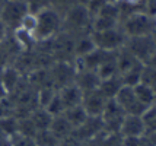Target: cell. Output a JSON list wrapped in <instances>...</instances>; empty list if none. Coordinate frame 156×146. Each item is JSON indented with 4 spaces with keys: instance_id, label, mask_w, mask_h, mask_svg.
I'll use <instances>...</instances> for the list:
<instances>
[{
    "instance_id": "9c48e42d",
    "label": "cell",
    "mask_w": 156,
    "mask_h": 146,
    "mask_svg": "<svg viewBox=\"0 0 156 146\" xmlns=\"http://www.w3.org/2000/svg\"><path fill=\"white\" fill-rule=\"evenodd\" d=\"M127 114L124 112L120 105L114 99H108L107 105L104 108L102 114L99 116L102 120V124L107 133H120V127L122 124V120Z\"/></svg>"
},
{
    "instance_id": "f1b7e54d",
    "label": "cell",
    "mask_w": 156,
    "mask_h": 146,
    "mask_svg": "<svg viewBox=\"0 0 156 146\" xmlns=\"http://www.w3.org/2000/svg\"><path fill=\"white\" fill-rule=\"evenodd\" d=\"M75 5H77L76 0H50V7L54 9L61 16H64Z\"/></svg>"
},
{
    "instance_id": "7402d4cb",
    "label": "cell",
    "mask_w": 156,
    "mask_h": 146,
    "mask_svg": "<svg viewBox=\"0 0 156 146\" xmlns=\"http://www.w3.org/2000/svg\"><path fill=\"white\" fill-rule=\"evenodd\" d=\"M133 91H134V94H136L137 99L143 102V104L146 105H152L155 102V95H156V91L153 88H150L147 85L144 84H137L133 86Z\"/></svg>"
},
{
    "instance_id": "cb8c5ba5",
    "label": "cell",
    "mask_w": 156,
    "mask_h": 146,
    "mask_svg": "<svg viewBox=\"0 0 156 146\" xmlns=\"http://www.w3.org/2000/svg\"><path fill=\"white\" fill-rule=\"evenodd\" d=\"M0 133L7 137H13L18 134V117L9 116V117L0 118Z\"/></svg>"
},
{
    "instance_id": "83f0119b",
    "label": "cell",
    "mask_w": 156,
    "mask_h": 146,
    "mask_svg": "<svg viewBox=\"0 0 156 146\" xmlns=\"http://www.w3.org/2000/svg\"><path fill=\"white\" fill-rule=\"evenodd\" d=\"M140 82L144 85H147V86H150V88H153V89L156 91V67H152L149 64H144V66H143Z\"/></svg>"
},
{
    "instance_id": "603a6c76",
    "label": "cell",
    "mask_w": 156,
    "mask_h": 146,
    "mask_svg": "<svg viewBox=\"0 0 156 146\" xmlns=\"http://www.w3.org/2000/svg\"><path fill=\"white\" fill-rule=\"evenodd\" d=\"M143 63H137L133 67H130L127 72L121 73L120 76L122 79V84L127 85V86H134V85L140 84V79H142V72H143Z\"/></svg>"
},
{
    "instance_id": "9a60e30c",
    "label": "cell",
    "mask_w": 156,
    "mask_h": 146,
    "mask_svg": "<svg viewBox=\"0 0 156 146\" xmlns=\"http://www.w3.org/2000/svg\"><path fill=\"white\" fill-rule=\"evenodd\" d=\"M57 92H58V97H60L61 102L64 105V110H69V108H73V107H77V105L82 104L83 92L77 85H67L64 88L57 89Z\"/></svg>"
},
{
    "instance_id": "30bf717a",
    "label": "cell",
    "mask_w": 156,
    "mask_h": 146,
    "mask_svg": "<svg viewBox=\"0 0 156 146\" xmlns=\"http://www.w3.org/2000/svg\"><path fill=\"white\" fill-rule=\"evenodd\" d=\"M107 98L104 97L99 89H92V91H86L83 92V97H82V108L86 111L88 116L90 117H99L107 105Z\"/></svg>"
},
{
    "instance_id": "8fae6325",
    "label": "cell",
    "mask_w": 156,
    "mask_h": 146,
    "mask_svg": "<svg viewBox=\"0 0 156 146\" xmlns=\"http://www.w3.org/2000/svg\"><path fill=\"white\" fill-rule=\"evenodd\" d=\"M102 132H105V129H104L101 117H90V116H89L83 124L79 126L77 129L73 130V134L85 143V142L90 140L92 137L98 136V134Z\"/></svg>"
},
{
    "instance_id": "484cf974",
    "label": "cell",
    "mask_w": 156,
    "mask_h": 146,
    "mask_svg": "<svg viewBox=\"0 0 156 146\" xmlns=\"http://www.w3.org/2000/svg\"><path fill=\"white\" fill-rule=\"evenodd\" d=\"M57 94V89L54 86H45V88H41V89L37 91V102H38V107H42L45 108L50 101L54 98V95Z\"/></svg>"
},
{
    "instance_id": "4316f807",
    "label": "cell",
    "mask_w": 156,
    "mask_h": 146,
    "mask_svg": "<svg viewBox=\"0 0 156 146\" xmlns=\"http://www.w3.org/2000/svg\"><path fill=\"white\" fill-rule=\"evenodd\" d=\"M142 118L146 126V133L156 132V105L152 104L146 108V111L142 114Z\"/></svg>"
},
{
    "instance_id": "74e56055",
    "label": "cell",
    "mask_w": 156,
    "mask_h": 146,
    "mask_svg": "<svg viewBox=\"0 0 156 146\" xmlns=\"http://www.w3.org/2000/svg\"><path fill=\"white\" fill-rule=\"evenodd\" d=\"M146 136L149 137V140L152 142V145L156 146V132H149V133H146Z\"/></svg>"
},
{
    "instance_id": "6da1fadb",
    "label": "cell",
    "mask_w": 156,
    "mask_h": 146,
    "mask_svg": "<svg viewBox=\"0 0 156 146\" xmlns=\"http://www.w3.org/2000/svg\"><path fill=\"white\" fill-rule=\"evenodd\" d=\"M35 16H37V28H35L37 42L50 41L63 31V16L57 13L54 9L47 7Z\"/></svg>"
},
{
    "instance_id": "8d00e7d4",
    "label": "cell",
    "mask_w": 156,
    "mask_h": 146,
    "mask_svg": "<svg viewBox=\"0 0 156 146\" xmlns=\"http://www.w3.org/2000/svg\"><path fill=\"white\" fill-rule=\"evenodd\" d=\"M9 97V94H7L6 88H5V85H3V80H2V77H0V99H3V98Z\"/></svg>"
},
{
    "instance_id": "f546056e",
    "label": "cell",
    "mask_w": 156,
    "mask_h": 146,
    "mask_svg": "<svg viewBox=\"0 0 156 146\" xmlns=\"http://www.w3.org/2000/svg\"><path fill=\"white\" fill-rule=\"evenodd\" d=\"M45 110H47L53 117H55V116H61L63 112L66 111V110H64V105H63L60 97H58V92H57V94L54 95V98L50 101V104L45 107Z\"/></svg>"
},
{
    "instance_id": "d6986e66",
    "label": "cell",
    "mask_w": 156,
    "mask_h": 146,
    "mask_svg": "<svg viewBox=\"0 0 156 146\" xmlns=\"http://www.w3.org/2000/svg\"><path fill=\"white\" fill-rule=\"evenodd\" d=\"M48 130L53 133L58 140H61V139L67 137V136H70V134L73 133V127H72L70 123L66 120V117L61 114V116H55V117H53V121H51V124H50V129H48Z\"/></svg>"
},
{
    "instance_id": "ac0fdd59",
    "label": "cell",
    "mask_w": 156,
    "mask_h": 146,
    "mask_svg": "<svg viewBox=\"0 0 156 146\" xmlns=\"http://www.w3.org/2000/svg\"><path fill=\"white\" fill-rule=\"evenodd\" d=\"M95 48L96 45L90 32L75 37V59H82V57L88 56Z\"/></svg>"
},
{
    "instance_id": "e0dca14e",
    "label": "cell",
    "mask_w": 156,
    "mask_h": 146,
    "mask_svg": "<svg viewBox=\"0 0 156 146\" xmlns=\"http://www.w3.org/2000/svg\"><path fill=\"white\" fill-rule=\"evenodd\" d=\"M122 86H124V84H122L121 76L115 75V76L101 79V84H99L98 89L104 94V97L107 98V99H114L115 95L118 94V91L121 89Z\"/></svg>"
},
{
    "instance_id": "5bb4252c",
    "label": "cell",
    "mask_w": 156,
    "mask_h": 146,
    "mask_svg": "<svg viewBox=\"0 0 156 146\" xmlns=\"http://www.w3.org/2000/svg\"><path fill=\"white\" fill-rule=\"evenodd\" d=\"M122 137H139L146 134V126L140 116H126L120 127Z\"/></svg>"
},
{
    "instance_id": "2e32d148",
    "label": "cell",
    "mask_w": 156,
    "mask_h": 146,
    "mask_svg": "<svg viewBox=\"0 0 156 146\" xmlns=\"http://www.w3.org/2000/svg\"><path fill=\"white\" fill-rule=\"evenodd\" d=\"M0 77H2V80H3V85H5V88H6L7 94L10 95L20 85V82L23 80L25 76H23L15 66H7L6 69H3L0 72Z\"/></svg>"
},
{
    "instance_id": "7c38bea8",
    "label": "cell",
    "mask_w": 156,
    "mask_h": 146,
    "mask_svg": "<svg viewBox=\"0 0 156 146\" xmlns=\"http://www.w3.org/2000/svg\"><path fill=\"white\" fill-rule=\"evenodd\" d=\"M20 53L22 51H20L19 45L13 40L12 34H9V37L5 41L0 42V72L6 69L7 66H12Z\"/></svg>"
},
{
    "instance_id": "5b68a950",
    "label": "cell",
    "mask_w": 156,
    "mask_h": 146,
    "mask_svg": "<svg viewBox=\"0 0 156 146\" xmlns=\"http://www.w3.org/2000/svg\"><path fill=\"white\" fill-rule=\"evenodd\" d=\"M90 34L95 41L96 48L105 50V51H120L121 48H124L127 41V35L124 34L120 25L115 28L99 31V32H90Z\"/></svg>"
},
{
    "instance_id": "7bdbcfd3",
    "label": "cell",
    "mask_w": 156,
    "mask_h": 146,
    "mask_svg": "<svg viewBox=\"0 0 156 146\" xmlns=\"http://www.w3.org/2000/svg\"><path fill=\"white\" fill-rule=\"evenodd\" d=\"M108 2H118V0H108Z\"/></svg>"
},
{
    "instance_id": "52a82bcc",
    "label": "cell",
    "mask_w": 156,
    "mask_h": 146,
    "mask_svg": "<svg viewBox=\"0 0 156 146\" xmlns=\"http://www.w3.org/2000/svg\"><path fill=\"white\" fill-rule=\"evenodd\" d=\"M51 82L55 89L64 88L67 85L75 84L76 64L75 62H54L50 67Z\"/></svg>"
},
{
    "instance_id": "e575fe53",
    "label": "cell",
    "mask_w": 156,
    "mask_h": 146,
    "mask_svg": "<svg viewBox=\"0 0 156 146\" xmlns=\"http://www.w3.org/2000/svg\"><path fill=\"white\" fill-rule=\"evenodd\" d=\"M143 12L156 18V0H143Z\"/></svg>"
},
{
    "instance_id": "8992f818",
    "label": "cell",
    "mask_w": 156,
    "mask_h": 146,
    "mask_svg": "<svg viewBox=\"0 0 156 146\" xmlns=\"http://www.w3.org/2000/svg\"><path fill=\"white\" fill-rule=\"evenodd\" d=\"M124 48L129 51L137 62L146 63L150 60L156 51V42L153 41L152 35H142V37H127Z\"/></svg>"
},
{
    "instance_id": "f35d334b",
    "label": "cell",
    "mask_w": 156,
    "mask_h": 146,
    "mask_svg": "<svg viewBox=\"0 0 156 146\" xmlns=\"http://www.w3.org/2000/svg\"><path fill=\"white\" fill-rule=\"evenodd\" d=\"M146 64H149V66H152V67H156V51L153 53V56L150 57V60Z\"/></svg>"
},
{
    "instance_id": "d4e9b609",
    "label": "cell",
    "mask_w": 156,
    "mask_h": 146,
    "mask_svg": "<svg viewBox=\"0 0 156 146\" xmlns=\"http://www.w3.org/2000/svg\"><path fill=\"white\" fill-rule=\"evenodd\" d=\"M34 140L37 146H58V142H60L50 130L37 132V134L34 136Z\"/></svg>"
},
{
    "instance_id": "7a4b0ae2",
    "label": "cell",
    "mask_w": 156,
    "mask_h": 146,
    "mask_svg": "<svg viewBox=\"0 0 156 146\" xmlns=\"http://www.w3.org/2000/svg\"><path fill=\"white\" fill-rule=\"evenodd\" d=\"M63 31L73 37L92 32V16L88 9L80 5H75L63 16Z\"/></svg>"
},
{
    "instance_id": "3957f363",
    "label": "cell",
    "mask_w": 156,
    "mask_h": 146,
    "mask_svg": "<svg viewBox=\"0 0 156 146\" xmlns=\"http://www.w3.org/2000/svg\"><path fill=\"white\" fill-rule=\"evenodd\" d=\"M156 25V18L144 12H137L124 18L120 22V27L127 37H142L150 35Z\"/></svg>"
},
{
    "instance_id": "ab89813d",
    "label": "cell",
    "mask_w": 156,
    "mask_h": 146,
    "mask_svg": "<svg viewBox=\"0 0 156 146\" xmlns=\"http://www.w3.org/2000/svg\"><path fill=\"white\" fill-rule=\"evenodd\" d=\"M76 3L80 5V6H86V5L89 3V0H76Z\"/></svg>"
},
{
    "instance_id": "44dd1931",
    "label": "cell",
    "mask_w": 156,
    "mask_h": 146,
    "mask_svg": "<svg viewBox=\"0 0 156 146\" xmlns=\"http://www.w3.org/2000/svg\"><path fill=\"white\" fill-rule=\"evenodd\" d=\"M63 116L66 117V120H67L69 123H70V126L73 127V130L77 129L79 126L83 124V123L86 121V118L89 117L88 114H86V111L82 108V105L69 108V110H66V111L63 112Z\"/></svg>"
},
{
    "instance_id": "d6a6232c",
    "label": "cell",
    "mask_w": 156,
    "mask_h": 146,
    "mask_svg": "<svg viewBox=\"0 0 156 146\" xmlns=\"http://www.w3.org/2000/svg\"><path fill=\"white\" fill-rule=\"evenodd\" d=\"M12 146H37L34 137H28L22 134H16L12 137Z\"/></svg>"
},
{
    "instance_id": "b9f144b4",
    "label": "cell",
    "mask_w": 156,
    "mask_h": 146,
    "mask_svg": "<svg viewBox=\"0 0 156 146\" xmlns=\"http://www.w3.org/2000/svg\"><path fill=\"white\" fill-rule=\"evenodd\" d=\"M3 3H5V0H0V12H2V7H3Z\"/></svg>"
},
{
    "instance_id": "d590c367",
    "label": "cell",
    "mask_w": 156,
    "mask_h": 146,
    "mask_svg": "<svg viewBox=\"0 0 156 146\" xmlns=\"http://www.w3.org/2000/svg\"><path fill=\"white\" fill-rule=\"evenodd\" d=\"M9 29L6 28V25L2 22V19H0V42H3L5 40H6L7 37H9Z\"/></svg>"
},
{
    "instance_id": "ffe728a7",
    "label": "cell",
    "mask_w": 156,
    "mask_h": 146,
    "mask_svg": "<svg viewBox=\"0 0 156 146\" xmlns=\"http://www.w3.org/2000/svg\"><path fill=\"white\" fill-rule=\"evenodd\" d=\"M28 117L31 118V121L35 126L37 132H40V130H48L51 121H53V116L45 108H42V107H37L34 111H31V114Z\"/></svg>"
},
{
    "instance_id": "836d02e7",
    "label": "cell",
    "mask_w": 156,
    "mask_h": 146,
    "mask_svg": "<svg viewBox=\"0 0 156 146\" xmlns=\"http://www.w3.org/2000/svg\"><path fill=\"white\" fill-rule=\"evenodd\" d=\"M58 146H83V142H82L80 139H77L75 134L72 133L70 136L61 139L60 142H58Z\"/></svg>"
},
{
    "instance_id": "4dcf8cb0",
    "label": "cell",
    "mask_w": 156,
    "mask_h": 146,
    "mask_svg": "<svg viewBox=\"0 0 156 146\" xmlns=\"http://www.w3.org/2000/svg\"><path fill=\"white\" fill-rule=\"evenodd\" d=\"M28 7V12L32 15L40 13L41 10L50 7V0H23Z\"/></svg>"
},
{
    "instance_id": "60d3db41",
    "label": "cell",
    "mask_w": 156,
    "mask_h": 146,
    "mask_svg": "<svg viewBox=\"0 0 156 146\" xmlns=\"http://www.w3.org/2000/svg\"><path fill=\"white\" fill-rule=\"evenodd\" d=\"M150 35H152V38H153V41L156 42V25H155V28H153V31H152V34H150Z\"/></svg>"
},
{
    "instance_id": "1f68e13d",
    "label": "cell",
    "mask_w": 156,
    "mask_h": 146,
    "mask_svg": "<svg viewBox=\"0 0 156 146\" xmlns=\"http://www.w3.org/2000/svg\"><path fill=\"white\" fill-rule=\"evenodd\" d=\"M107 2H108V0H89V3L85 7L88 9L89 15L94 18V16H96V15L101 12V9L107 5Z\"/></svg>"
},
{
    "instance_id": "277c9868",
    "label": "cell",
    "mask_w": 156,
    "mask_h": 146,
    "mask_svg": "<svg viewBox=\"0 0 156 146\" xmlns=\"http://www.w3.org/2000/svg\"><path fill=\"white\" fill-rule=\"evenodd\" d=\"M28 13L29 12L23 0H5L0 12V19L6 25L9 32H13L15 29L20 27L22 21Z\"/></svg>"
},
{
    "instance_id": "ee69618b",
    "label": "cell",
    "mask_w": 156,
    "mask_h": 146,
    "mask_svg": "<svg viewBox=\"0 0 156 146\" xmlns=\"http://www.w3.org/2000/svg\"><path fill=\"white\" fill-rule=\"evenodd\" d=\"M153 104H155V105H156V95H155V102H153Z\"/></svg>"
},
{
    "instance_id": "4fadbf2b",
    "label": "cell",
    "mask_w": 156,
    "mask_h": 146,
    "mask_svg": "<svg viewBox=\"0 0 156 146\" xmlns=\"http://www.w3.org/2000/svg\"><path fill=\"white\" fill-rule=\"evenodd\" d=\"M76 64V63H75ZM101 84V77L95 70L83 69V67H77L76 66V77H75V85L80 88L82 92L92 89H98Z\"/></svg>"
},
{
    "instance_id": "ba28073f",
    "label": "cell",
    "mask_w": 156,
    "mask_h": 146,
    "mask_svg": "<svg viewBox=\"0 0 156 146\" xmlns=\"http://www.w3.org/2000/svg\"><path fill=\"white\" fill-rule=\"evenodd\" d=\"M114 101L124 110V112L127 116H140L142 117V114L149 107V105L140 102L137 99L134 91H133V86H127V85H124L121 89L118 91Z\"/></svg>"
}]
</instances>
